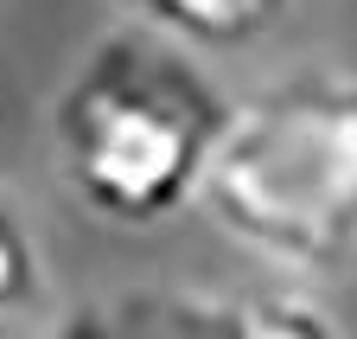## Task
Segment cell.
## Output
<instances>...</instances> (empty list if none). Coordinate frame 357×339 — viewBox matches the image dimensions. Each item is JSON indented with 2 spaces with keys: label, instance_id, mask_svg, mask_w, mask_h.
Returning a JSON list of instances; mask_svg holds the SVG:
<instances>
[{
  "label": "cell",
  "instance_id": "cell-1",
  "mask_svg": "<svg viewBox=\"0 0 357 339\" xmlns=\"http://www.w3.org/2000/svg\"><path fill=\"white\" fill-rule=\"evenodd\" d=\"M236 103L153 26H121L64 77L52 154L64 186L109 224L147 231L204 205L211 160Z\"/></svg>",
  "mask_w": 357,
  "mask_h": 339
},
{
  "label": "cell",
  "instance_id": "cell-2",
  "mask_svg": "<svg viewBox=\"0 0 357 339\" xmlns=\"http://www.w3.org/2000/svg\"><path fill=\"white\" fill-rule=\"evenodd\" d=\"M204 211L294 275L357 263V77L294 71L243 96L211 160Z\"/></svg>",
  "mask_w": 357,
  "mask_h": 339
},
{
  "label": "cell",
  "instance_id": "cell-3",
  "mask_svg": "<svg viewBox=\"0 0 357 339\" xmlns=\"http://www.w3.org/2000/svg\"><path fill=\"white\" fill-rule=\"evenodd\" d=\"M147 339H344L319 308L281 294H178L147 308Z\"/></svg>",
  "mask_w": 357,
  "mask_h": 339
},
{
  "label": "cell",
  "instance_id": "cell-4",
  "mask_svg": "<svg viewBox=\"0 0 357 339\" xmlns=\"http://www.w3.org/2000/svg\"><path fill=\"white\" fill-rule=\"evenodd\" d=\"M153 32L178 38V45L198 52H236L255 45V38L281 20L287 0H128Z\"/></svg>",
  "mask_w": 357,
  "mask_h": 339
},
{
  "label": "cell",
  "instance_id": "cell-5",
  "mask_svg": "<svg viewBox=\"0 0 357 339\" xmlns=\"http://www.w3.org/2000/svg\"><path fill=\"white\" fill-rule=\"evenodd\" d=\"M45 288V263H38V237L20 218V205L0 192V320L26 314Z\"/></svg>",
  "mask_w": 357,
  "mask_h": 339
},
{
  "label": "cell",
  "instance_id": "cell-6",
  "mask_svg": "<svg viewBox=\"0 0 357 339\" xmlns=\"http://www.w3.org/2000/svg\"><path fill=\"white\" fill-rule=\"evenodd\" d=\"M52 339H147V308L141 314H96V308H89V314H70V320H58V333Z\"/></svg>",
  "mask_w": 357,
  "mask_h": 339
}]
</instances>
